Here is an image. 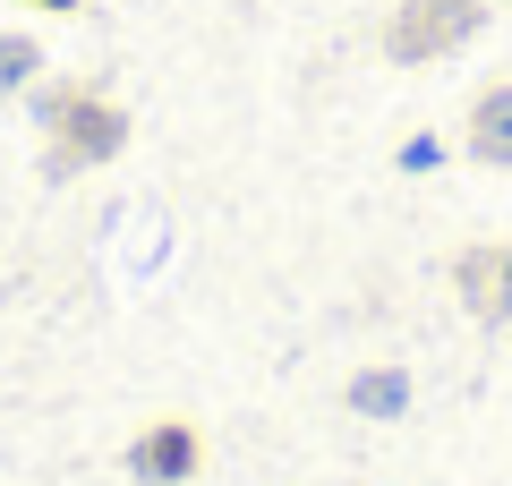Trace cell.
Masks as SVG:
<instances>
[{"label":"cell","instance_id":"cell-3","mask_svg":"<svg viewBox=\"0 0 512 486\" xmlns=\"http://www.w3.org/2000/svg\"><path fill=\"white\" fill-rule=\"evenodd\" d=\"M205 469V435L188 418H154V427L128 435V478L137 486H188Z\"/></svg>","mask_w":512,"mask_h":486},{"label":"cell","instance_id":"cell-2","mask_svg":"<svg viewBox=\"0 0 512 486\" xmlns=\"http://www.w3.org/2000/svg\"><path fill=\"white\" fill-rule=\"evenodd\" d=\"M487 26V0H393V18H384V52L419 69V60H444Z\"/></svg>","mask_w":512,"mask_h":486},{"label":"cell","instance_id":"cell-4","mask_svg":"<svg viewBox=\"0 0 512 486\" xmlns=\"http://www.w3.org/2000/svg\"><path fill=\"white\" fill-rule=\"evenodd\" d=\"M453 282H461V307H470L478 324H512V239H487V248H461Z\"/></svg>","mask_w":512,"mask_h":486},{"label":"cell","instance_id":"cell-7","mask_svg":"<svg viewBox=\"0 0 512 486\" xmlns=\"http://www.w3.org/2000/svg\"><path fill=\"white\" fill-rule=\"evenodd\" d=\"M35 77V43L26 35H0V86H26Z\"/></svg>","mask_w":512,"mask_h":486},{"label":"cell","instance_id":"cell-5","mask_svg":"<svg viewBox=\"0 0 512 486\" xmlns=\"http://www.w3.org/2000/svg\"><path fill=\"white\" fill-rule=\"evenodd\" d=\"M461 145H470V162H495V171H512V77H504V86H478Z\"/></svg>","mask_w":512,"mask_h":486},{"label":"cell","instance_id":"cell-8","mask_svg":"<svg viewBox=\"0 0 512 486\" xmlns=\"http://www.w3.org/2000/svg\"><path fill=\"white\" fill-rule=\"evenodd\" d=\"M35 9H77V0H35Z\"/></svg>","mask_w":512,"mask_h":486},{"label":"cell","instance_id":"cell-6","mask_svg":"<svg viewBox=\"0 0 512 486\" xmlns=\"http://www.w3.org/2000/svg\"><path fill=\"white\" fill-rule=\"evenodd\" d=\"M350 410L402 418V410H410V376H402V367H367V376H350Z\"/></svg>","mask_w":512,"mask_h":486},{"label":"cell","instance_id":"cell-1","mask_svg":"<svg viewBox=\"0 0 512 486\" xmlns=\"http://www.w3.org/2000/svg\"><path fill=\"white\" fill-rule=\"evenodd\" d=\"M43 128H52V171H86V162H111L128 145V111L94 86H60L43 103Z\"/></svg>","mask_w":512,"mask_h":486}]
</instances>
